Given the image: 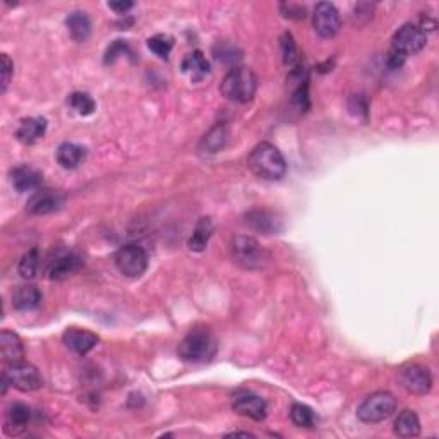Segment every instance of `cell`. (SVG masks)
I'll list each match as a JSON object with an SVG mask.
<instances>
[{
  "label": "cell",
  "mask_w": 439,
  "mask_h": 439,
  "mask_svg": "<svg viewBox=\"0 0 439 439\" xmlns=\"http://www.w3.org/2000/svg\"><path fill=\"white\" fill-rule=\"evenodd\" d=\"M428 43V33L419 24L407 23L395 33L391 40V48L388 53V67L400 69L405 64L407 57L416 55Z\"/></svg>",
  "instance_id": "6da1fadb"
},
{
  "label": "cell",
  "mask_w": 439,
  "mask_h": 439,
  "mask_svg": "<svg viewBox=\"0 0 439 439\" xmlns=\"http://www.w3.org/2000/svg\"><path fill=\"white\" fill-rule=\"evenodd\" d=\"M249 169L254 175L265 181H280L287 174V162L277 146L261 143L253 149L248 160Z\"/></svg>",
  "instance_id": "7a4b0ae2"
},
{
  "label": "cell",
  "mask_w": 439,
  "mask_h": 439,
  "mask_svg": "<svg viewBox=\"0 0 439 439\" xmlns=\"http://www.w3.org/2000/svg\"><path fill=\"white\" fill-rule=\"evenodd\" d=\"M258 90V78L249 67H233L221 81V93L230 102L248 103Z\"/></svg>",
  "instance_id": "3957f363"
},
{
  "label": "cell",
  "mask_w": 439,
  "mask_h": 439,
  "mask_svg": "<svg viewBox=\"0 0 439 439\" xmlns=\"http://www.w3.org/2000/svg\"><path fill=\"white\" fill-rule=\"evenodd\" d=\"M216 354V340L208 329L196 328L179 344V355L186 362H208Z\"/></svg>",
  "instance_id": "277c9868"
},
{
  "label": "cell",
  "mask_w": 439,
  "mask_h": 439,
  "mask_svg": "<svg viewBox=\"0 0 439 439\" xmlns=\"http://www.w3.org/2000/svg\"><path fill=\"white\" fill-rule=\"evenodd\" d=\"M396 398L390 391H376L359 405L357 417L366 424H378L395 413Z\"/></svg>",
  "instance_id": "5b68a950"
},
{
  "label": "cell",
  "mask_w": 439,
  "mask_h": 439,
  "mask_svg": "<svg viewBox=\"0 0 439 439\" xmlns=\"http://www.w3.org/2000/svg\"><path fill=\"white\" fill-rule=\"evenodd\" d=\"M232 256L233 261L245 270H259L266 263V253L259 242L248 236H237L233 239Z\"/></svg>",
  "instance_id": "8992f818"
},
{
  "label": "cell",
  "mask_w": 439,
  "mask_h": 439,
  "mask_svg": "<svg viewBox=\"0 0 439 439\" xmlns=\"http://www.w3.org/2000/svg\"><path fill=\"white\" fill-rule=\"evenodd\" d=\"M115 266L124 277L139 278L148 270V254L137 244H127L115 253Z\"/></svg>",
  "instance_id": "52a82bcc"
},
{
  "label": "cell",
  "mask_w": 439,
  "mask_h": 439,
  "mask_svg": "<svg viewBox=\"0 0 439 439\" xmlns=\"http://www.w3.org/2000/svg\"><path fill=\"white\" fill-rule=\"evenodd\" d=\"M4 376L11 383V386L18 388L21 391H36L43 386V379H41L38 369L24 361L9 364V367L4 371Z\"/></svg>",
  "instance_id": "ba28073f"
},
{
  "label": "cell",
  "mask_w": 439,
  "mask_h": 439,
  "mask_svg": "<svg viewBox=\"0 0 439 439\" xmlns=\"http://www.w3.org/2000/svg\"><path fill=\"white\" fill-rule=\"evenodd\" d=\"M312 26H314L317 35L323 38H333L342 28L340 12L329 2L317 4L314 14H312Z\"/></svg>",
  "instance_id": "9c48e42d"
},
{
  "label": "cell",
  "mask_w": 439,
  "mask_h": 439,
  "mask_svg": "<svg viewBox=\"0 0 439 439\" xmlns=\"http://www.w3.org/2000/svg\"><path fill=\"white\" fill-rule=\"evenodd\" d=\"M401 386L408 393L417 396L428 395L433 388V376L428 367L421 366V364H412V366L405 367L400 374Z\"/></svg>",
  "instance_id": "30bf717a"
},
{
  "label": "cell",
  "mask_w": 439,
  "mask_h": 439,
  "mask_svg": "<svg viewBox=\"0 0 439 439\" xmlns=\"http://www.w3.org/2000/svg\"><path fill=\"white\" fill-rule=\"evenodd\" d=\"M245 223H248L254 232L263 233V236H277L283 228L282 218H280L277 213L265 210V208L250 210L248 215H245Z\"/></svg>",
  "instance_id": "8fae6325"
},
{
  "label": "cell",
  "mask_w": 439,
  "mask_h": 439,
  "mask_svg": "<svg viewBox=\"0 0 439 439\" xmlns=\"http://www.w3.org/2000/svg\"><path fill=\"white\" fill-rule=\"evenodd\" d=\"M232 408L240 416L249 417L253 421H265L266 417V401L250 391L236 393Z\"/></svg>",
  "instance_id": "7c38bea8"
},
{
  "label": "cell",
  "mask_w": 439,
  "mask_h": 439,
  "mask_svg": "<svg viewBox=\"0 0 439 439\" xmlns=\"http://www.w3.org/2000/svg\"><path fill=\"white\" fill-rule=\"evenodd\" d=\"M62 204H64V198L58 191L38 189L28 199L26 210L31 215H48V213L57 211Z\"/></svg>",
  "instance_id": "4fadbf2b"
},
{
  "label": "cell",
  "mask_w": 439,
  "mask_h": 439,
  "mask_svg": "<svg viewBox=\"0 0 439 439\" xmlns=\"http://www.w3.org/2000/svg\"><path fill=\"white\" fill-rule=\"evenodd\" d=\"M64 344L70 352L78 355H86L98 344V337L95 333L81 328H67L64 333Z\"/></svg>",
  "instance_id": "5bb4252c"
},
{
  "label": "cell",
  "mask_w": 439,
  "mask_h": 439,
  "mask_svg": "<svg viewBox=\"0 0 439 439\" xmlns=\"http://www.w3.org/2000/svg\"><path fill=\"white\" fill-rule=\"evenodd\" d=\"M41 174L29 165H21L11 170V181L18 192L38 191L41 184Z\"/></svg>",
  "instance_id": "9a60e30c"
},
{
  "label": "cell",
  "mask_w": 439,
  "mask_h": 439,
  "mask_svg": "<svg viewBox=\"0 0 439 439\" xmlns=\"http://www.w3.org/2000/svg\"><path fill=\"white\" fill-rule=\"evenodd\" d=\"M47 132V119L43 117H28L19 122L16 136L23 144H35Z\"/></svg>",
  "instance_id": "2e32d148"
},
{
  "label": "cell",
  "mask_w": 439,
  "mask_h": 439,
  "mask_svg": "<svg viewBox=\"0 0 439 439\" xmlns=\"http://www.w3.org/2000/svg\"><path fill=\"white\" fill-rule=\"evenodd\" d=\"M83 265V258L78 256V254L70 253L65 254V256L58 258L52 266H50L48 277L52 280H65L73 275H76L79 270H81Z\"/></svg>",
  "instance_id": "e0dca14e"
},
{
  "label": "cell",
  "mask_w": 439,
  "mask_h": 439,
  "mask_svg": "<svg viewBox=\"0 0 439 439\" xmlns=\"http://www.w3.org/2000/svg\"><path fill=\"white\" fill-rule=\"evenodd\" d=\"M0 350H2V359L7 364L21 362L24 357L23 342L18 334L9 332V329H4L0 334Z\"/></svg>",
  "instance_id": "ac0fdd59"
},
{
  "label": "cell",
  "mask_w": 439,
  "mask_h": 439,
  "mask_svg": "<svg viewBox=\"0 0 439 439\" xmlns=\"http://www.w3.org/2000/svg\"><path fill=\"white\" fill-rule=\"evenodd\" d=\"M86 149L76 143H62L57 149V162L62 169L74 170L85 162Z\"/></svg>",
  "instance_id": "d6986e66"
},
{
  "label": "cell",
  "mask_w": 439,
  "mask_h": 439,
  "mask_svg": "<svg viewBox=\"0 0 439 439\" xmlns=\"http://www.w3.org/2000/svg\"><path fill=\"white\" fill-rule=\"evenodd\" d=\"M65 26L67 31H69L70 38L78 43H83L90 38L91 35V21L86 16V12L81 11H74L73 14L67 16L65 19Z\"/></svg>",
  "instance_id": "ffe728a7"
},
{
  "label": "cell",
  "mask_w": 439,
  "mask_h": 439,
  "mask_svg": "<svg viewBox=\"0 0 439 439\" xmlns=\"http://www.w3.org/2000/svg\"><path fill=\"white\" fill-rule=\"evenodd\" d=\"M33 421V411L28 407L26 403H21L16 401L7 411V425L6 429H12V434H18L23 429L28 428L29 422Z\"/></svg>",
  "instance_id": "44dd1931"
},
{
  "label": "cell",
  "mask_w": 439,
  "mask_h": 439,
  "mask_svg": "<svg viewBox=\"0 0 439 439\" xmlns=\"http://www.w3.org/2000/svg\"><path fill=\"white\" fill-rule=\"evenodd\" d=\"M41 302V294L36 287L24 285L19 287L12 295V306H14L21 312L35 311Z\"/></svg>",
  "instance_id": "7402d4cb"
},
{
  "label": "cell",
  "mask_w": 439,
  "mask_h": 439,
  "mask_svg": "<svg viewBox=\"0 0 439 439\" xmlns=\"http://www.w3.org/2000/svg\"><path fill=\"white\" fill-rule=\"evenodd\" d=\"M393 430L398 438H416L421 434V421L413 411H403L395 419Z\"/></svg>",
  "instance_id": "603a6c76"
},
{
  "label": "cell",
  "mask_w": 439,
  "mask_h": 439,
  "mask_svg": "<svg viewBox=\"0 0 439 439\" xmlns=\"http://www.w3.org/2000/svg\"><path fill=\"white\" fill-rule=\"evenodd\" d=\"M182 70L186 74H189L192 81H199L204 76L210 74V62L206 60V57L203 55V52L196 50L182 60Z\"/></svg>",
  "instance_id": "cb8c5ba5"
},
{
  "label": "cell",
  "mask_w": 439,
  "mask_h": 439,
  "mask_svg": "<svg viewBox=\"0 0 439 439\" xmlns=\"http://www.w3.org/2000/svg\"><path fill=\"white\" fill-rule=\"evenodd\" d=\"M213 230H215V227H213V221L210 218H201L189 239V249L196 250V253L206 249L208 242H210L213 236Z\"/></svg>",
  "instance_id": "d4e9b609"
},
{
  "label": "cell",
  "mask_w": 439,
  "mask_h": 439,
  "mask_svg": "<svg viewBox=\"0 0 439 439\" xmlns=\"http://www.w3.org/2000/svg\"><path fill=\"white\" fill-rule=\"evenodd\" d=\"M225 141H227V132H225V127L223 125H216V127H213L211 131L203 137L199 149L203 153H216L223 148Z\"/></svg>",
  "instance_id": "484cf974"
},
{
  "label": "cell",
  "mask_w": 439,
  "mask_h": 439,
  "mask_svg": "<svg viewBox=\"0 0 439 439\" xmlns=\"http://www.w3.org/2000/svg\"><path fill=\"white\" fill-rule=\"evenodd\" d=\"M290 417L292 422L297 425V428H306L311 429L314 428L316 424V413L311 407L304 403H294L290 408Z\"/></svg>",
  "instance_id": "4316f807"
},
{
  "label": "cell",
  "mask_w": 439,
  "mask_h": 439,
  "mask_svg": "<svg viewBox=\"0 0 439 439\" xmlns=\"http://www.w3.org/2000/svg\"><path fill=\"white\" fill-rule=\"evenodd\" d=\"M38 266H40V250L38 249H31L21 258L18 271L23 278L31 280L36 277L38 273Z\"/></svg>",
  "instance_id": "83f0119b"
},
{
  "label": "cell",
  "mask_w": 439,
  "mask_h": 439,
  "mask_svg": "<svg viewBox=\"0 0 439 439\" xmlns=\"http://www.w3.org/2000/svg\"><path fill=\"white\" fill-rule=\"evenodd\" d=\"M67 103H69V107L73 108V110H76L79 115H91L96 110L95 100L88 93H81V91H76V93L70 95Z\"/></svg>",
  "instance_id": "f1b7e54d"
},
{
  "label": "cell",
  "mask_w": 439,
  "mask_h": 439,
  "mask_svg": "<svg viewBox=\"0 0 439 439\" xmlns=\"http://www.w3.org/2000/svg\"><path fill=\"white\" fill-rule=\"evenodd\" d=\"M148 48L152 50L154 55L166 58L174 48V40L169 35H154L148 40Z\"/></svg>",
  "instance_id": "f546056e"
},
{
  "label": "cell",
  "mask_w": 439,
  "mask_h": 439,
  "mask_svg": "<svg viewBox=\"0 0 439 439\" xmlns=\"http://www.w3.org/2000/svg\"><path fill=\"white\" fill-rule=\"evenodd\" d=\"M282 53H283V60H285L287 65L295 64L297 60V45L294 41V36L290 33H285L282 36Z\"/></svg>",
  "instance_id": "4dcf8cb0"
},
{
  "label": "cell",
  "mask_w": 439,
  "mask_h": 439,
  "mask_svg": "<svg viewBox=\"0 0 439 439\" xmlns=\"http://www.w3.org/2000/svg\"><path fill=\"white\" fill-rule=\"evenodd\" d=\"M292 103H294L299 112H307V108H309L307 81H304V85H299V88H297V90L294 91V96H292Z\"/></svg>",
  "instance_id": "1f68e13d"
},
{
  "label": "cell",
  "mask_w": 439,
  "mask_h": 439,
  "mask_svg": "<svg viewBox=\"0 0 439 439\" xmlns=\"http://www.w3.org/2000/svg\"><path fill=\"white\" fill-rule=\"evenodd\" d=\"M215 58L221 62H228V64H233L236 60H239L240 55H236V48L232 45L227 43H218L215 47Z\"/></svg>",
  "instance_id": "d6a6232c"
},
{
  "label": "cell",
  "mask_w": 439,
  "mask_h": 439,
  "mask_svg": "<svg viewBox=\"0 0 439 439\" xmlns=\"http://www.w3.org/2000/svg\"><path fill=\"white\" fill-rule=\"evenodd\" d=\"M127 52H131V50H129V45L122 40H115L114 43H112L107 50L105 64H112V62H114L117 57L122 55V53H127Z\"/></svg>",
  "instance_id": "836d02e7"
},
{
  "label": "cell",
  "mask_w": 439,
  "mask_h": 439,
  "mask_svg": "<svg viewBox=\"0 0 439 439\" xmlns=\"http://www.w3.org/2000/svg\"><path fill=\"white\" fill-rule=\"evenodd\" d=\"M12 73H14V64H12L9 55H6V53H4V55H2V93H6L7 88H9V85H11Z\"/></svg>",
  "instance_id": "e575fe53"
},
{
  "label": "cell",
  "mask_w": 439,
  "mask_h": 439,
  "mask_svg": "<svg viewBox=\"0 0 439 439\" xmlns=\"http://www.w3.org/2000/svg\"><path fill=\"white\" fill-rule=\"evenodd\" d=\"M282 11L285 12V18L290 19H302L306 18V9L300 6H294V4H282Z\"/></svg>",
  "instance_id": "d590c367"
},
{
  "label": "cell",
  "mask_w": 439,
  "mask_h": 439,
  "mask_svg": "<svg viewBox=\"0 0 439 439\" xmlns=\"http://www.w3.org/2000/svg\"><path fill=\"white\" fill-rule=\"evenodd\" d=\"M108 7L112 11H115L117 14H125L129 9H132L134 4L132 2H108Z\"/></svg>",
  "instance_id": "8d00e7d4"
},
{
  "label": "cell",
  "mask_w": 439,
  "mask_h": 439,
  "mask_svg": "<svg viewBox=\"0 0 439 439\" xmlns=\"http://www.w3.org/2000/svg\"><path fill=\"white\" fill-rule=\"evenodd\" d=\"M227 436H244V438H254V434L250 433H239V430H236V433H230Z\"/></svg>",
  "instance_id": "74e56055"
}]
</instances>
